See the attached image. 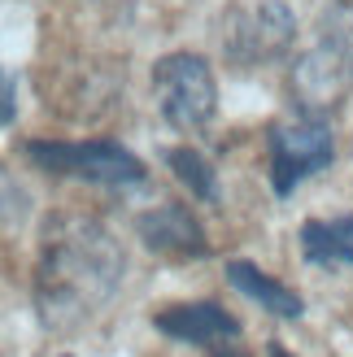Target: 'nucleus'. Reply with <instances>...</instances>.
<instances>
[{"mask_svg":"<svg viewBox=\"0 0 353 357\" xmlns=\"http://www.w3.org/2000/svg\"><path fill=\"white\" fill-rule=\"evenodd\" d=\"M153 327L170 335L179 344H197V349H214L227 340H240V323L214 301H188V305H170L153 314Z\"/></svg>","mask_w":353,"mask_h":357,"instance_id":"obj_8","label":"nucleus"},{"mask_svg":"<svg viewBox=\"0 0 353 357\" xmlns=\"http://www.w3.org/2000/svg\"><path fill=\"white\" fill-rule=\"evenodd\" d=\"M22 153L35 170L52 178H79L96 188H135L144 183L149 170L135 153H127L118 139H27Z\"/></svg>","mask_w":353,"mask_h":357,"instance_id":"obj_2","label":"nucleus"},{"mask_svg":"<svg viewBox=\"0 0 353 357\" xmlns=\"http://www.w3.org/2000/svg\"><path fill=\"white\" fill-rule=\"evenodd\" d=\"M266 157L275 196H292L306 178L336 162V135H331L327 118L296 109L292 118H279L266 127Z\"/></svg>","mask_w":353,"mask_h":357,"instance_id":"obj_3","label":"nucleus"},{"mask_svg":"<svg viewBox=\"0 0 353 357\" xmlns=\"http://www.w3.org/2000/svg\"><path fill=\"white\" fill-rule=\"evenodd\" d=\"M162 162L174 170V178L192 192V201H205V205H218V170L205 162L197 149H166Z\"/></svg>","mask_w":353,"mask_h":357,"instance_id":"obj_11","label":"nucleus"},{"mask_svg":"<svg viewBox=\"0 0 353 357\" xmlns=\"http://www.w3.org/2000/svg\"><path fill=\"white\" fill-rule=\"evenodd\" d=\"M153 92H157V109L174 131L197 135L205 131L218 114V83L214 70L197 52H166L153 66Z\"/></svg>","mask_w":353,"mask_h":357,"instance_id":"obj_4","label":"nucleus"},{"mask_svg":"<svg viewBox=\"0 0 353 357\" xmlns=\"http://www.w3.org/2000/svg\"><path fill=\"white\" fill-rule=\"evenodd\" d=\"M349 87H353V61L345 57L336 44H327L323 35L292 61L288 92H292V105L301 114L327 118L331 109H340V105H345Z\"/></svg>","mask_w":353,"mask_h":357,"instance_id":"obj_6","label":"nucleus"},{"mask_svg":"<svg viewBox=\"0 0 353 357\" xmlns=\"http://www.w3.org/2000/svg\"><path fill=\"white\" fill-rule=\"evenodd\" d=\"M17 118V83L5 66H0V127H9Z\"/></svg>","mask_w":353,"mask_h":357,"instance_id":"obj_12","label":"nucleus"},{"mask_svg":"<svg viewBox=\"0 0 353 357\" xmlns=\"http://www.w3.org/2000/svg\"><path fill=\"white\" fill-rule=\"evenodd\" d=\"M127 279V253L92 213H52L40 227L35 253V310L48 331H79L118 296Z\"/></svg>","mask_w":353,"mask_h":357,"instance_id":"obj_1","label":"nucleus"},{"mask_svg":"<svg viewBox=\"0 0 353 357\" xmlns=\"http://www.w3.org/2000/svg\"><path fill=\"white\" fill-rule=\"evenodd\" d=\"M296 44V13L284 0H253L227 13L223 22V57L236 70H262L284 61Z\"/></svg>","mask_w":353,"mask_h":357,"instance_id":"obj_5","label":"nucleus"},{"mask_svg":"<svg viewBox=\"0 0 353 357\" xmlns=\"http://www.w3.org/2000/svg\"><path fill=\"white\" fill-rule=\"evenodd\" d=\"M227 283H232L240 296H249L253 305H262L266 314L284 318V323H296V318L306 314V301L296 296L288 283H279L275 275L257 271L253 261H227Z\"/></svg>","mask_w":353,"mask_h":357,"instance_id":"obj_9","label":"nucleus"},{"mask_svg":"<svg viewBox=\"0 0 353 357\" xmlns=\"http://www.w3.org/2000/svg\"><path fill=\"white\" fill-rule=\"evenodd\" d=\"M301 257L310 266H353V213L301 222Z\"/></svg>","mask_w":353,"mask_h":357,"instance_id":"obj_10","label":"nucleus"},{"mask_svg":"<svg viewBox=\"0 0 353 357\" xmlns=\"http://www.w3.org/2000/svg\"><path fill=\"white\" fill-rule=\"evenodd\" d=\"M135 236L144 240L149 253L170 257V261H201V257H209V236H205L201 218L192 213V205H183V201H162L149 213H140Z\"/></svg>","mask_w":353,"mask_h":357,"instance_id":"obj_7","label":"nucleus"}]
</instances>
